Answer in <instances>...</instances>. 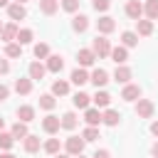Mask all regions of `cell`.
<instances>
[{
    "instance_id": "6da1fadb",
    "label": "cell",
    "mask_w": 158,
    "mask_h": 158,
    "mask_svg": "<svg viewBox=\"0 0 158 158\" xmlns=\"http://www.w3.org/2000/svg\"><path fill=\"white\" fill-rule=\"evenodd\" d=\"M111 42L106 40V35H96L94 37V42H91V52L99 57V59H104V57H111Z\"/></svg>"
},
{
    "instance_id": "7a4b0ae2",
    "label": "cell",
    "mask_w": 158,
    "mask_h": 158,
    "mask_svg": "<svg viewBox=\"0 0 158 158\" xmlns=\"http://www.w3.org/2000/svg\"><path fill=\"white\" fill-rule=\"evenodd\" d=\"M84 138H79V136H69L67 141H64V148H67V153L69 156H81L84 153Z\"/></svg>"
},
{
    "instance_id": "3957f363",
    "label": "cell",
    "mask_w": 158,
    "mask_h": 158,
    "mask_svg": "<svg viewBox=\"0 0 158 158\" xmlns=\"http://www.w3.org/2000/svg\"><path fill=\"white\" fill-rule=\"evenodd\" d=\"M153 111H156V106H153L151 99H138V101H136V116H138V118H151Z\"/></svg>"
},
{
    "instance_id": "277c9868",
    "label": "cell",
    "mask_w": 158,
    "mask_h": 158,
    "mask_svg": "<svg viewBox=\"0 0 158 158\" xmlns=\"http://www.w3.org/2000/svg\"><path fill=\"white\" fill-rule=\"evenodd\" d=\"M42 128H44V133L54 136V133L62 128V118H59V116H54V114H47V116L42 118Z\"/></svg>"
},
{
    "instance_id": "5b68a950",
    "label": "cell",
    "mask_w": 158,
    "mask_h": 158,
    "mask_svg": "<svg viewBox=\"0 0 158 158\" xmlns=\"http://www.w3.org/2000/svg\"><path fill=\"white\" fill-rule=\"evenodd\" d=\"M96 30H99V35H111V32L116 30V22H114V17H109V15H101V17L96 20Z\"/></svg>"
},
{
    "instance_id": "8992f818",
    "label": "cell",
    "mask_w": 158,
    "mask_h": 158,
    "mask_svg": "<svg viewBox=\"0 0 158 158\" xmlns=\"http://www.w3.org/2000/svg\"><path fill=\"white\" fill-rule=\"evenodd\" d=\"M17 32H20V27H17L15 22H7V25L2 27V32H0V40H2L5 44H10V42L17 40Z\"/></svg>"
},
{
    "instance_id": "52a82bcc",
    "label": "cell",
    "mask_w": 158,
    "mask_h": 158,
    "mask_svg": "<svg viewBox=\"0 0 158 158\" xmlns=\"http://www.w3.org/2000/svg\"><path fill=\"white\" fill-rule=\"evenodd\" d=\"M89 81H91L96 89H101V86L109 84V72H106V69H94V72L89 74Z\"/></svg>"
},
{
    "instance_id": "ba28073f",
    "label": "cell",
    "mask_w": 158,
    "mask_h": 158,
    "mask_svg": "<svg viewBox=\"0 0 158 158\" xmlns=\"http://www.w3.org/2000/svg\"><path fill=\"white\" fill-rule=\"evenodd\" d=\"M121 99H123V101H138V99H141V86H138V84H123Z\"/></svg>"
},
{
    "instance_id": "9c48e42d",
    "label": "cell",
    "mask_w": 158,
    "mask_h": 158,
    "mask_svg": "<svg viewBox=\"0 0 158 158\" xmlns=\"http://www.w3.org/2000/svg\"><path fill=\"white\" fill-rule=\"evenodd\" d=\"M84 121H86V126H99V123H104V114H101L96 106H94V109L89 106V109L84 111Z\"/></svg>"
},
{
    "instance_id": "30bf717a",
    "label": "cell",
    "mask_w": 158,
    "mask_h": 158,
    "mask_svg": "<svg viewBox=\"0 0 158 158\" xmlns=\"http://www.w3.org/2000/svg\"><path fill=\"white\" fill-rule=\"evenodd\" d=\"M7 17H10V20H25V17H27L25 5H20V2H10V5H7Z\"/></svg>"
},
{
    "instance_id": "8fae6325",
    "label": "cell",
    "mask_w": 158,
    "mask_h": 158,
    "mask_svg": "<svg viewBox=\"0 0 158 158\" xmlns=\"http://www.w3.org/2000/svg\"><path fill=\"white\" fill-rule=\"evenodd\" d=\"M77 62H79V67L86 69V67H91V64L96 62V54H94L91 49H79V52H77Z\"/></svg>"
},
{
    "instance_id": "7c38bea8",
    "label": "cell",
    "mask_w": 158,
    "mask_h": 158,
    "mask_svg": "<svg viewBox=\"0 0 158 158\" xmlns=\"http://www.w3.org/2000/svg\"><path fill=\"white\" fill-rule=\"evenodd\" d=\"M30 79L32 81H40V79H44V74H47V67L42 64V62H30Z\"/></svg>"
},
{
    "instance_id": "4fadbf2b",
    "label": "cell",
    "mask_w": 158,
    "mask_h": 158,
    "mask_svg": "<svg viewBox=\"0 0 158 158\" xmlns=\"http://www.w3.org/2000/svg\"><path fill=\"white\" fill-rule=\"evenodd\" d=\"M126 15H128L131 20H136V22H138V20H141V15H143V5H141L138 0H128V2H126Z\"/></svg>"
},
{
    "instance_id": "5bb4252c",
    "label": "cell",
    "mask_w": 158,
    "mask_h": 158,
    "mask_svg": "<svg viewBox=\"0 0 158 158\" xmlns=\"http://www.w3.org/2000/svg\"><path fill=\"white\" fill-rule=\"evenodd\" d=\"M44 67H47V72H52V74H59V72H62V67H64V59H62L59 54H49Z\"/></svg>"
},
{
    "instance_id": "9a60e30c",
    "label": "cell",
    "mask_w": 158,
    "mask_h": 158,
    "mask_svg": "<svg viewBox=\"0 0 158 158\" xmlns=\"http://www.w3.org/2000/svg\"><path fill=\"white\" fill-rule=\"evenodd\" d=\"M131 77H133V72H131L126 64H118V67H116V72H114V79H116L118 84H128V81H131Z\"/></svg>"
},
{
    "instance_id": "2e32d148",
    "label": "cell",
    "mask_w": 158,
    "mask_h": 158,
    "mask_svg": "<svg viewBox=\"0 0 158 158\" xmlns=\"http://www.w3.org/2000/svg\"><path fill=\"white\" fill-rule=\"evenodd\" d=\"M69 81H72V84H77V86H84V84L89 81V72H86L84 67H77V69L72 72V77H69Z\"/></svg>"
},
{
    "instance_id": "e0dca14e",
    "label": "cell",
    "mask_w": 158,
    "mask_h": 158,
    "mask_svg": "<svg viewBox=\"0 0 158 158\" xmlns=\"http://www.w3.org/2000/svg\"><path fill=\"white\" fill-rule=\"evenodd\" d=\"M72 30H74V32H86V30H89V17L81 15V12L74 15V17H72Z\"/></svg>"
},
{
    "instance_id": "ac0fdd59",
    "label": "cell",
    "mask_w": 158,
    "mask_h": 158,
    "mask_svg": "<svg viewBox=\"0 0 158 158\" xmlns=\"http://www.w3.org/2000/svg\"><path fill=\"white\" fill-rule=\"evenodd\" d=\"M91 101L96 104V109H106V106L111 104V94H109V91H104V89H101V91L96 89V94L91 96Z\"/></svg>"
},
{
    "instance_id": "d6986e66",
    "label": "cell",
    "mask_w": 158,
    "mask_h": 158,
    "mask_svg": "<svg viewBox=\"0 0 158 158\" xmlns=\"http://www.w3.org/2000/svg\"><path fill=\"white\" fill-rule=\"evenodd\" d=\"M72 104H74L77 109H84V111H86L89 104H91V96H89L86 91H77V94L72 96Z\"/></svg>"
},
{
    "instance_id": "ffe728a7",
    "label": "cell",
    "mask_w": 158,
    "mask_h": 158,
    "mask_svg": "<svg viewBox=\"0 0 158 158\" xmlns=\"http://www.w3.org/2000/svg\"><path fill=\"white\" fill-rule=\"evenodd\" d=\"M17 118H20L22 123H30V121H35V106H27V104L17 106Z\"/></svg>"
},
{
    "instance_id": "44dd1931",
    "label": "cell",
    "mask_w": 158,
    "mask_h": 158,
    "mask_svg": "<svg viewBox=\"0 0 158 158\" xmlns=\"http://www.w3.org/2000/svg\"><path fill=\"white\" fill-rule=\"evenodd\" d=\"M136 35H141V37L153 35V20H138L136 22Z\"/></svg>"
},
{
    "instance_id": "7402d4cb",
    "label": "cell",
    "mask_w": 158,
    "mask_h": 158,
    "mask_svg": "<svg viewBox=\"0 0 158 158\" xmlns=\"http://www.w3.org/2000/svg\"><path fill=\"white\" fill-rule=\"evenodd\" d=\"M111 59L116 62V67H118V64H126V59H128V49H126L123 44H121V47H114V49H111Z\"/></svg>"
},
{
    "instance_id": "603a6c76",
    "label": "cell",
    "mask_w": 158,
    "mask_h": 158,
    "mask_svg": "<svg viewBox=\"0 0 158 158\" xmlns=\"http://www.w3.org/2000/svg\"><path fill=\"white\" fill-rule=\"evenodd\" d=\"M77 123H79V116H77L74 111H67V114H62V128L72 131V128H77Z\"/></svg>"
},
{
    "instance_id": "cb8c5ba5",
    "label": "cell",
    "mask_w": 158,
    "mask_h": 158,
    "mask_svg": "<svg viewBox=\"0 0 158 158\" xmlns=\"http://www.w3.org/2000/svg\"><path fill=\"white\" fill-rule=\"evenodd\" d=\"M15 91L22 94V96H27V94L32 91V79H30V77H27V79H15Z\"/></svg>"
},
{
    "instance_id": "d4e9b609",
    "label": "cell",
    "mask_w": 158,
    "mask_h": 158,
    "mask_svg": "<svg viewBox=\"0 0 158 158\" xmlns=\"http://www.w3.org/2000/svg\"><path fill=\"white\" fill-rule=\"evenodd\" d=\"M104 123H106V126H118V123H121V114H118L116 109H106V111H104Z\"/></svg>"
},
{
    "instance_id": "484cf974",
    "label": "cell",
    "mask_w": 158,
    "mask_h": 158,
    "mask_svg": "<svg viewBox=\"0 0 158 158\" xmlns=\"http://www.w3.org/2000/svg\"><path fill=\"white\" fill-rule=\"evenodd\" d=\"M22 146H25V153H37L40 151V136H27L25 141H22Z\"/></svg>"
},
{
    "instance_id": "4316f807",
    "label": "cell",
    "mask_w": 158,
    "mask_h": 158,
    "mask_svg": "<svg viewBox=\"0 0 158 158\" xmlns=\"http://www.w3.org/2000/svg\"><path fill=\"white\" fill-rule=\"evenodd\" d=\"M143 15H146V20H156L158 17V0H146Z\"/></svg>"
},
{
    "instance_id": "83f0119b",
    "label": "cell",
    "mask_w": 158,
    "mask_h": 158,
    "mask_svg": "<svg viewBox=\"0 0 158 158\" xmlns=\"http://www.w3.org/2000/svg\"><path fill=\"white\" fill-rule=\"evenodd\" d=\"M52 94H54V96H67V94H69V81L57 79V81L52 84Z\"/></svg>"
},
{
    "instance_id": "f1b7e54d",
    "label": "cell",
    "mask_w": 158,
    "mask_h": 158,
    "mask_svg": "<svg viewBox=\"0 0 158 158\" xmlns=\"http://www.w3.org/2000/svg\"><path fill=\"white\" fill-rule=\"evenodd\" d=\"M10 133L15 136V138H27L30 136V131H27V123H22V121H17V123H12V128H10Z\"/></svg>"
},
{
    "instance_id": "f546056e",
    "label": "cell",
    "mask_w": 158,
    "mask_h": 158,
    "mask_svg": "<svg viewBox=\"0 0 158 158\" xmlns=\"http://www.w3.org/2000/svg\"><path fill=\"white\" fill-rule=\"evenodd\" d=\"M121 42H123L126 49H128V47H136V44H138V35L131 32V30H126V32H121Z\"/></svg>"
},
{
    "instance_id": "4dcf8cb0",
    "label": "cell",
    "mask_w": 158,
    "mask_h": 158,
    "mask_svg": "<svg viewBox=\"0 0 158 158\" xmlns=\"http://www.w3.org/2000/svg\"><path fill=\"white\" fill-rule=\"evenodd\" d=\"M57 106V99H54V94H42L40 96V109H44V111H52Z\"/></svg>"
},
{
    "instance_id": "1f68e13d",
    "label": "cell",
    "mask_w": 158,
    "mask_h": 158,
    "mask_svg": "<svg viewBox=\"0 0 158 158\" xmlns=\"http://www.w3.org/2000/svg\"><path fill=\"white\" fill-rule=\"evenodd\" d=\"M57 7H59V2H57V0H40V10H42L44 15H54V12H57Z\"/></svg>"
},
{
    "instance_id": "d6a6232c",
    "label": "cell",
    "mask_w": 158,
    "mask_h": 158,
    "mask_svg": "<svg viewBox=\"0 0 158 158\" xmlns=\"http://www.w3.org/2000/svg\"><path fill=\"white\" fill-rule=\"evenodd\" d=\"M32 37H35V32H32L30 27H22V30L17 32V44H30Z\"/></svg>"
},
{
    "instance_id": "836d02e7",
    "label": "cell",
    "mask_w": 158,
    "mask_h": 158,
    "mask_svg": "<svg viewBox=\"0 0 158 158\" xmlns=\"http://www.w3.org/2000/svg\"><path fill=\"white\" fill-rule=\"evenodd\" d=\"M22 54V44H15V42H10V44H5V57H10V59H15V57H20Z\"/></svg>"
},
{
    "instance_id": "e575fe53",
    "label": "cell",
    "mask_w": 158,
    "mask_h": 158,
    "mask_svg": "<svg viewBox=\"0 0 158 158\" xmlns=\"http://www.w3.org/2000/svg\"><path fill=\"white\" fill-rule=\"evenodd\" d=\"M42 148H44L49 156H57V153H59V138H47Z\"/></svg>"
},
{
    "instance_id": "d590c367",
    "label": "cell",
    "mask_w": 158,
    "mask_h": 158,
    "mask_svg": "<svg viewBox=\"0 0 158 158\" xmlns=\"http://www.w3.org/2000/svg\"><path fill=\"white\" fill-rule=\"evenodd\" d=\"M12 143H15V136L2 131V133H0V148H2V151H10V148H12Z\"/></svg>"
},
{
    "instance_id": "8d00e7d4",
    "label": "cell",
    "mask_w": 158,
    "mask_h": 158,
    "mask_svg": "<svg viewBox=\"0 0 158 158\" xmlns=\"http://www.w3.org/2000/svg\"><path fill=\"white\" fill-rule=\"evenodd\" d=\"M35 57H37V59H47V57H49V44H44V42L35 44Z\"/></svg>"
},
{
    "instance_id": "74e56055",
    "label": "cell",
    "mask_w": 158,
    "mask_h": 158,
    "mask_svg": "<svg viewBox=\"0 0 158 158\" xmlns=\"http://www.w3.org/2000/svg\"><path fill=\"white\" fill-rule=\"evenodd\" d=\"M81 138H84V141H96V138H99V128H96V126H86V128L81 131Z\"/></svg>"
},
{
    "instance_id": "f35d334b",
    "label": "cell",
    "mask_w": 158,
    "mask_h": 158,
    "mask_svg": "<svg viewBox=\"0 0 158 158\" xmlns=\"http://www.w3.org/2000/svg\"><path fill=\"white\" fill-rule=\"evenodd\" d=\"M91 5H94L96 12H106L111 7V0H91Z\"/></svg>"
},
{
    "instance_id": "ab89813d",
    "label": "cell",
    "mask_w": 158,
    "mask_h": 158,
    "mask_svg": "<svg viewBox=\"0 0 158 158\" xmlns=\"http://www.w3.org/2000/svg\"><path fill=\"white\" fill-rule=\"evenodd\" d=\"M62 7L67 12H77L79 10V0H62Z\"/></svg>"
},
{
    "instance_id": "60d3db41",
    "label": "cell",
    "mask_w": 158,
    "mask_h": 158,
    "mask_svg": "<svg viewBox=\"0 0 158 158\" xmlns=\"http://www.w3.org/2000/svg\"><path fill=\"white\" fill-rule=\"evenodd\" d=\"M7 72H10V62L0 57V74H7Z\"/></svg>"
},
{
    "instance_id": "b9f144b4",
    "label": "cell",
    "mask_w": 158,
    "mask_h": 158,
    "mask_svg": "<svg viewBox=\"0 0 158 158\" xmlns=\"http://www.w3.org/2000/svg\"><path fill=\"white\" fill-rule=\"evenodd\" d=\"M7 96H10V89H7L5 84H0V101H5Z\"/></svg>"
},
{
    "instance_id": "7bdbcfd3",
    "label": "cell",
    "mask_w": 158,
    "mask_h": 158,
    "mask_svg": "<svg viewBox=\"0 0 158 158\" xmlns=\"http://www.w3.org/2000/svg\"><path fill=\"white\" fill-rule=\"evenodd\" d=\"M91 158H111V153H109L106 148H101V151H96V153H94Z\"/></svg>"
},
{
    "instance_id": "ee69618b",
    "label": "cell",
    "mask_w": 158,
    "mask_h": 158,
    "mask_svg": "<svg viewBox=\"0 0 158 158\" xmlns=\"http://www.w3.org/2000/svg\"><path fill=\"white\" fill-rule=\"evenodd\" d=\"M151 133H153V136H158V121H153V123H151Z\"/></svg>"
},
{
    "instance_id": "f6af8a7d",
    "label": "cell",
    "mask_w": 158,
    "mask_h": 158,
    "mask_svg": "<svg viewBox=\"0 0 158 158\" xmlns=\"http://www.w3.org/2000/svg\"><path fill=\"white\" fill-rule=\"evenodd\" d=\"M151 153H153V156H156V158H158V141H156V143H153V148H151Z\"/></svg>"
},
{
    "instance_id": "bcb514c9",
    "label": "cell",
    "mask_w": 158,
    "mask_h": 158,
    "mask_svg": "<svg viewBox=\"0 0 158 158\" xmlns=\"http://www.w3.org/2000/svg\"><path fill=\"white\" fill-rule=\"evenodd\" d=\"M0 158H15V156H12L10 151H5V153H0Z\"/></svg>"
},
{
    "instance_id": "7dc6e473",
    "label": "cell",
    "mask_w": 158,
    "mask_h": 158,
    "mask_svg": "<svg viewBox=\"0 0 158 158\" xmlns=\"http://www.w3.org/2000/svg\"><path fill=\"white\" fill-rule=\"evenodd\" d=\"M10 5V0H0V7H7Z\"/></svg>"
},
{
    "instance_id": "c3c4849f",
    "label": "cell",
    "mask_w": 158,
    "mask_h": 158,
    "mask_svg": "<svg viewBox=\"0 0 158 158\" xmlns=\"http://www.w3.org/2000/svg\"><path fill=\"white\" fill-rule=\"evenodd\" d=\"M57 158H69V153H57Z\"/></svg>"
},
{
    "instance_id": "681fc988",
    "label": "cell",
    "mask_w": 158,
    "mask_h": 158,
    "mask_svg": "<svg viewBox=\"0 0 158 158\" xmlns=\"http://www.w3.org/2000/svg\"><path fill=\"white\" fill-rule=\"evenodd\" d=\"M2 128H5V121H2V118H0V133H2Z\"/></svg>"
},
{
    "instance_id": "f907efd6",
    "label": "cell",
    "mask_w": 158,
    "mask_h": 158,
    "mask_svg": "<svg viewBox=\"0 0 158 158\" xmlns=\"http://www.w3.org/2000/svg\"><path fill=\"white\" fill-rule=\"evenodd\" d=\"M15 2H20V5H25V2H27V0H15Z\"/></svg>"
},
{
    "instance_id": "816d5d0a",
    "label": "cell",
    "mask_w": 158,
    "mask_h": 158,
    "mask_svg": "<svg viewBox=\"0 0 158 158\" xmlns=\"http://www.w3.org/2000/svg\"><path fill=\"white\" fill-rule=\"evenodd\" d=\"M2 27H5V25H2V22H0V32H2Z\"/></svg>"
},
{
    "instance_id": "f5cc1de1",
    "label": "cell",
    "mask_w": 158,
    "mask_h": 158,
    "mask_svg": "<svg viewBox=\"0 0 158 158\" xmlns=\"http://www.w3.org/2000/svg\"><path fill=\"white\" fill-rule=\"evenodd\" d=\"M77 158H84V156H77Z\"/></svg>"
}]
</instances>
